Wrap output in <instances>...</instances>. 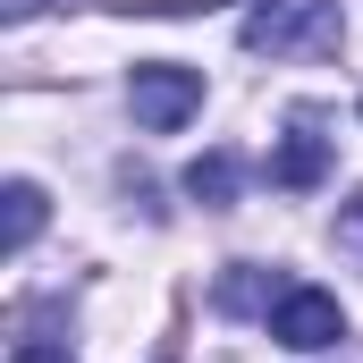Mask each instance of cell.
<instances>
[{"instance_id": "obj_8", "label": "cell", "mask_w": 363, "mask_h": 363, "mask_svg": "<svg viewBox=\"0 0 363 363\" xmlns=\"http://www.w3.org/2000/svg\"><path fill=\"white\" fill-rule=\"evenodd\" d=\"M220 304H228V313H245V304H262V279L228 271V287H220Z\"/></svg>"}, {"instance_id": "obj_10", "label": "cell", "mask_w": 363, "mask_h": 363, "mask_svg": "<svg viewBox=\"0 0 363 363\" xmlns=\"http://www.w3.org/2000/svg\"><path fill=\"white\" fill-rule=\"evenodd\" d=\"M347 228H355V237H363V194H355V203H347Z\"/></svg>"}, {"instance_id": "obj_9", "label": "cell", "mask_w": 363, "mask_h": 363, "mask_svg": "<svg viewBox=\"0 0 363 363\" xmlns=\"http://www.w3.org/2000/svg\"><path fill=\"white\" fill-rule=\"evenodd\" d=\"M152 363H186V347H178V338H161V347H152Z\"/></svg>"}, {"instance_id": "obj_6", "label": "cell", "mask_w": 363, "mask_h": 363, "mask_svg": "<svg viewBox=\"0 0 363 363\" xmlns=\"http://www.w3.org/2000/svg\"><path fill=\"white\" fill-rule=\"evenodd\" d=\"M186 194H194V203H211V211H220V203H237V152H203V161L186 169Z\"/></svg>"}, {"instance_id": "obj_1", "label": "cell", "mask_w": 363, "mask_h": 363, "mask_svg": "<svg viewBox=\"0 0 363 363\" xmlns=\"http://www.w3.org/2000/svg\"><path fill=\"white\" fill-rule=\"evenodd\" d=\"M237 34H245V51H262V60L330 51V43H338V0H254Z\"/></svg>"}, {"instance_id": "obj_4", "label": "cell", "mask_w": 363, "mask_h": 363, "mask_svg": "<svg viewBox=\"0 0 363 363\" xmlns=\"http://www.w3.org/2000/svg\"><path fill=\"white\" fill-rule=\"evenodd\" d=\"M271 178L287 186V194H313V186L330 178V135H321V127H304V118H296V127H287V135H279V152H271Z\"/></svg>"}, {"instance_id": "obj_2", "label": "cell", "mask_w": 363, "mask_h": 363, "mask_svg": "<svg viewBox=\"0 0 363 363\" xmlns=\"http://www.w3.org/2000/svg\"><path fill=\"white\" fill-rule=\"evenodd\" d=\"M127 101H135V127H144V135H178L186 118L203 110V68L144 60V68H135V85H127Z\"/></svg>"}, {"instance_id": "obj_7", "label": "cell", "mask_w": 363, "mask_h": 363, "mask_svg": "<svg viewBox=\"0 0 363 363\" xmlns=\"http://www.w3.org/2000/svg\"><path fill=\"white\" fill-rule=\"evenodd\" d=\"M9 363H77V355H68L51 330H34V321H26V330H17V347H9Z\"/></svg>"}, {"instance_id": "obj_3", "label": "cell", "mask_w": 363, "mask_h": 363, "mask_svg": "<svg viewBox=\"0 0 363 363\" xmlns=\"http://www.w3.org/2000/svg\"><path fill=\"white\" fill-rule=\"evenodd\" d=\"M271 338L296 347V355H321V347L347 338V313H338L330 287H279V296H271Z\"/></svg>"}, {"instance_id": "obj_5", "label": "cell", "mask_w": 363, "mask_h": 363, "mask_svg": "<svg viewBox=\"0 0 363 363\" xmlns=\"http://www.w3.org/2000/svg\"><path fill=\"white\" fill-rule=\"evenodd\" d=\"M0 203H9V228H0V245H9V254H26V245L43 237V186H34V178H17Z\"/></svg>"}]
</instances>
